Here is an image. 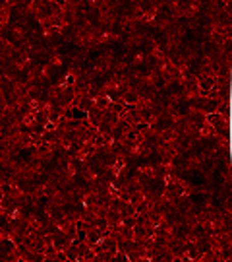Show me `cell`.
<instances>
[{
	"label": "cell",
	"instance_id": "cell-2",
	"mask_svg": "<svg viewBox=\"0 0 232 262\" xmlns=\"http://www.w3.org/2000/svg\"><path fill=\"white\" fill-rule=\"evenodd\" d=\"M8 31H10V35H12V41H14L18 47L29 39L28 28H25V26H21V24H12V26L8 28Z\"/></svg>",
	"mask_w": 232,
	"mask_h": 262
},
{
	"label": "cell",
	"instance_id": "cell-4",
	"mask_svg": "<svg viewBox=\"0 0 232 262\" xmlns=\"http://www.w3.org/2000/svg\"><path fill=\"white\" fill-rule=\"evenodd\" d=\"M46 64L50 66L53 70H56V68H62V64H64V55H60V53H53V55L48 56Z\"/></svg>",
	"mask_w": 232,
	"mask_h": 262
},
{
	"label": "cell",
	"instance_id": "cell-1",
	"mask_svg": "<svg viewBox=\"0 0 232 262\" xmlns=\"http://www.w3.org/2000/svg\"><path fill=\"white\" fill-rule=\"evenodd\" d=\"M138 82L141 85H145V88L151 90V88H159V84H161L163 80H161V76L157 74V70L151 66L149 70H141V76H139Z\"/></svg>",
	"mask_w": 232,
	"mask_h": 262
},
{
	"label": "cell",
	"instance_id": "cell-3",
	"mask_svg": "<svg viewBox=\"0 0 232 262\" xmlns=\"http://www.w3.org/2000/svg\"><path fill=\"white\" fill-rule=\"evenodd\" d=\"M35 74H37V84L43 85L45 82H48V80H50L53 68L46 64V62H43V64H37V66H35Z\"/></svg>",
	"mask_w": 232,
	"mask_h": 262
}]
</instances>
